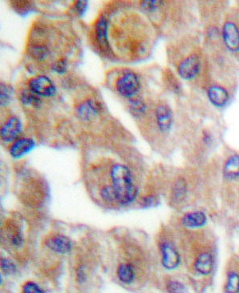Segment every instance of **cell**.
<instances>
[{
    "mask_svg": "<svg viewBox=\"0 0 239 293\" xmlns=\"http://www.w3.org/2000/svg\"><path fill=\"white\" fill-rule=\"evenodd\" d=\"M110 174L116 202L122 205H128L135 200L137 188L133 183L130 170L124 165L116 164L112 166Z\"/></svg>",
    "mask_w": 239,
    "mask_h": 293,
    "instance_id": "obj_1",
    "label": "cell"
},
{
    "mask_svg": "<svg viewBox=\"0 0 239 293\" xmlns=\"http://www.w3.org/2000/svg\"><path fill=\"white\" fill-rule=\"evenodd\" d=\"M141 86L137 74L133 71H128L119 77L116 82V90L122 95L130 97L135 95Z\"/></svg>",
    "mask_w": 239,
    "mask_h": 293,
    "instance_id": "obj_2",
    "label": "cell"
},
{
    "mask_svg": "<svg viewBox=\"0 0 239 293\" xmlns=\"http://www.w3.org/2000/svg\"><path fill=\"white\" fill-rule=\"evenodd\" d=\"M30 90L35 94L43 97H52L56 93V87L48 77L39 75L31 78L29 82Z\"/></svg>",
    "mask_w": 239,
    "mask_h": 293,
    "instance_id": "obj_3",
    "label": "cell"
},
{
    "mask_svg": "<svg viewBox=\"0 0 239 293\" xmlns=\"http://www.w3.org/2000/svg\"><path fill=\"white\" fill-rule=\"evenodd\" d=\"M201 68V61L199 56L192 55L184 59L178 67L180 76L184 79H192L199 74Z\"/></svg>",
    "mask_w": 239,
    "mask_h": 293,
    "instance_id": "obj_4",
    "label": "cell"
},
{
    "mask_svg": "<svg viewBox=\"0 0 239 293\" xmlns=\"http://www.w3.org/2000/svg\"><path fill=\"white\" fill-rule=\"evenodd\" d=\"M22 124L19 118L12 117L1 128V138L5 142L16 140L21 133Z\"/></svg>",
    "mask_w": 239,
    "mask_h": 293,
    "instance_id": "obj_5",
    "label": "cell"
},
{
    "mask_svg": "<svg viewBox=\"0 0 239 293\" xmlns=\"http://www.w3.org/2000/svg\"><path fill=\"white\" fill-rule=\"evenodd\" d=\"M223 38L226 46L231 52L239 51V31L237 26L231 22H227L223 28Z\"/></svg>",
    "mask_w": 239,
    "mask_h": 293,
    "instance_id": "obj_6",
    "label": "cell"
},
{
    "mask_svg": "<svg viewBox=\"0 0 239 293\" xmlns=\"http://www.w3.org/2000/svg\"><path fill=\"white\" fill-rule=\"evenodd\" d=\"M100 110H101L100 103L89 99L87 101L84 102L78 107L77 109V114L81 120L89 122L97 116Z\"/></svg>",
    "mask_w": 239,
    "mask_h": 293,
    "instance_id": "obj_7",
    "label": "cell"
},
{
    "mask_svg": "<svg viewBox=\"0 0 239 293\" xmlns=\"http://www.w3.org/2000/svg\"><path fill=\"white\" fill-rule=\"evenodd\" d=\"M162 264L167 269H175L181 263V257L176 250L168 244H163L161 248Z\"/></svg>",
    "mask_w": 239,
    "mask_h": 293,
    "instance_id": "obj_8",
    "label": "cell"
},
{
    "mask_svg": "<svg viewBox=\"0 0 239 293\" xmlns=\"http://www.w3.org/2000/svg\"><path fill=\"white\" fill-rule=\"evenodd\" d=\"M96 38L99 46L104 52H110V46L108 39V22L104 17L98 19L95 28Z\"/></svg>",
    "mask_w": 239,
    "mask_h": 293,
    "instance_id": "obj_9",
    "label": "cell"
},
{
    "mask_svg": "<svg viewBox=\"0 0 239 293\" xmlns=\"http://www.w3.org/2000/svg\"><path fill=\"white\" fill-rule=\"evenodd\" d=\"M46 245L52 251L59 254H67L72 249V242L67 236L63 235H56L49 238Z\"/></svg>",
    "mask_w": 239,
    "mask_h": 293,
    "instance_id": "obj_10",
    "label": "cell"
},
{
    "mask_svg": "<svg viewBox=\"0 0 239 293\" xmlns=\"http://www.w3.org/2000/svg\"><path fill=\"white\" fill-rule=\"evenodd\" d=\"M34 147H35V142L32 139H19L15 141L10 148V154L14 158L18 159L31 152Z\"/></svg>",
    "mask_w": 239,
    "mask_h": 293,
    "instance_id": "obj_11",
    "label": "cell"
},
{
    "mask_svg": "<svg viewBox=\"0 0 239 293\" xmlns=\"http://www.w3.org/2000/svg\"><path fill=\"white\" fill-rule=\"evenodd\" d=\"M156 120L159 129L163 132L167 131L172 124V114L167 106L161 105L156 110Z\"/></svg>",
    "mask_w": 239,
    "mask_h": 293,
    "instance_id": "obj_12",
    "label": "cell"
},
{
    "mask_svg": "<svg viewBox=\"0 0 239 293\" xmlns=\"http://www.w3.org/2000/svg\"><path fill=\"white\" fill-rule=\"evenodd\" d=\"M209 99L217 107L226 105L229 99V94L223 87L220 86H212L208 90Z\"/></svg>",
    "mask_w": 239,
    "mask_h": 293,
    "instance_id": "obj_13",
    "label": "cell"
},
{
    "mask_svg": "<svg viewBox=\"0 0 239 293\" xmlns=\"http://www.w3.org/2000/svg\"><path fill=\"white\" fill-rule=\"evenodd\" d=\"M195 268L200 274H210L213 269L212 257L209 253H202L196 259Z\"/></svg>",
    "mask_w": 239,
    "mask_h": 293,
    "instance_id": "obj_14",
    "label": "cell"
},
{
    "mask_svg": "<svg viewBox=\"0 0 239 293\" xmlns=\"http://www.w3.org/2000/svg\"><path fill=\"white\" fill-rule=\"evenodd\" d=\"M207 223V217L203 212L198 211L188 213L183 218V224L188 228H198L203 226Z\"/></svg>",
    "mask_w": 239,
    "mask_h": 293,
    "instance_id": "obj_15",
    "label": "cell"
},
{
    "mask_svg": "<svg viewBox=\"0 0 239 293\" xmlns=\"http://www.w3.org/2000/svg\"><path fill=\"white\" fill-rule=\"evenodd\" d=\"M224 175L228 179H236L239 177V156L233 155L226 161L224 166Z\"/></svg>",
    "mask_w": 239,
    "mask_h": 293,
    "instance_id": "obj_16",
    "label": "cell"
},
{
    "mask_svg": "<svg viewBox=\"0 0 239 293\" xmlns=\"http://www.w3.org/2000/svg\"><path fill=\"white\" fill-rule=\"evenodd\" d=\"M117 276L119 280L124 284H130L135 278V272L133 265L122 264L117 269Z\"/></svg>",
    "mask_w": 239,
    "mask_h": 293,
    "instance_id": "obj_17",
    "label": "cell"
},
{
    "mask_svg": "<svg viewBox=\"0 0 239 293\" xmlns=\"http://www.w3.org/2000/svg\"><path fill=\"white\" fill-rule=\"evenodd\" d=\"M172 199L175 202H181L184 200L187 193L186 181L178 179L172 188Z\"/></svg>",
    "mask_w": 239,
    "mask_h": 293,
    "instance_id": "obj_18",
    "label": "cell"
},
{
    "mask_svg": "<svg viewBox=\"0 0 239 293\" xmlns=\"http://www.w3.org/2000/svg\"><path fill=\"white\" fill-rule=\"evenodd\" d=\"M20 99H21L22 103L27 106H33V107H37L40 105V103H41L39 97L31 90H23L21 93V95H20Z\"/></svg>",
    "mask_w": 239,
    "mask_h": 293,
    "instance_id": "obj_19",
    "label": "cell"
},
{
    "mask_svg": "<svg viewBox=\"0 0 239 293\" xmlns=\"http://www.w3.org/2000/svg\"><path fill=\"white\" fill-rule=\"evenodd\" d=\"M225 291L228 293H237L239 291V275L236 272H230L228 275Z\"/></svg>",
    "mask_w": 239,
    "mask_h": 293,
    "instance_id": "obj_20",
    "label": "cell"
},
{
    "mask_svg": "<svg viewBox=\"0 0 239 293\" xmlns=\"http://www.w3.org/2000/svg\"><path fill=\"white\" fill-rule=\"evenodd\" d=\"M0 87H1V90H0L1 91V94H0L1 106H7L11 102V99L13 95V90L11 86L5 83L0 84Z\"/></svg>",
    "mask_w": 239,
    "mask_h": 293,
    "instance_id": "obj_21",
    "label": "cell"
},
{
    "mask_svg": "<svg viewBox=\"0 0 239 293\" xmlns=\"http://www.w3.org/2000/svg\"><path fill=\"white\" fill-rule=\"evenodd\" d=\"M31 56L34 59H45L47 56L48 50L46 46H42V45H37V46H33L30 51Z\"/></svg>",
    "mask_w": 239,
    "mask_h": 293,
    "instance_id": "obj_22",
    "label": "cell"
},
{
    "mask_svg": "<svg viewBox=\"0 0 239 293\" xmlns=\"http://www.w3.org/2000/svg\"><path fill=\"white\" fill-rule=\"evenodd\" d=\"M101 198L107 202H116V196L113 187L105 186L101 192Z\"/></svg>",
    "mask_w": 239,
    "mask_h": 293,
    "instance_id": "obj_23",
    "label": "cell"
},
{
    "mask_svg": "<svg viewBox=\"0 0 239 293\" xmlns=\"http://www.w3.org/2000/svg\"><path fill=\"white\" fill-rule=\"evenodd\" d=\"M1 268L3 272L6 275H12L16 273V266L11 260L4 258L1 260Z\"/></svg>",
    "mask_w": 239,
    "mask_h": 293,
    "instance_id": "obj_24",
    "label": "cell"
},
{
    "mask_svg": "<svg viewBox=\"0 0 239 293\" xmlns=\"http://www.w3.org/2000/svg\"><path fill=\"white\" fill-rule=\"evenodd\" d=\"M163 4L161 1H143L141 3V7H142L143 9L145 10L147 12H153L155 10L157 9L158 8L160 7V5Z\"/></svg>",
    "mask_w": 239,
    "mask_h": 293,
    "instance_id": "obj_25",
    "label": "cell"
},
{
    "mask_svg": "<svg viewBox=\"0 0 239 293\" xmlns=\"http://www.w3.org/2000/svg\"><path fill=\"white\" fill-rule=\"evenodd\" d=\"M130 105H131V111L133 114H141L145 111V106L144 103L140 100H132V102H130Z\"/></svg>",
    "mask_w": 239,
    "mask_h": 293,
    "instance_id": "obj_26",
    "label": "cell"
},
{
    "mask_svg": "<svg viewBox=\"0 0 239 293\" xmlns=\"http://www.w3.org/2000/svg\"><path fill=\"white\" fill-rule=\"evenodd\" d=\"M52 69L53 71L58 73V74H63L66 72L67 69V63L66 59H59L57 62L53 63L52 66Z\"/></svg>",
    "mask_w": 239,
    "mask_h": 293,
    "instance_id": "obj_27",
    "label": "cell"
},
{
    "mask_svg": "<svg viewBox=\"0 0 239 293\" xmlns=\"http://www.w3.org/2000/svg\"><path fill=\"white\" fill-rule=\"evenodd\" d=\"M23 292L24 293H38L42 292V290L33 282H27V284L23 286Z\"/></svg>",
    "mask_w": 239,
    "mask_h": 293,
    "instance_id": "obj_28",
    "label": "cell"
},
{
    "mask_svg": "<svg viewBox=\"0 0 239 293\" xmlns=\"http://www.w3.org/2000/svg\"><path fill=\"white\" fill-rule=\"evenodd\" d=\"M184 286L178 281L169 282L167 290L170 292H182L184 291Z\"/></svg>",
    "mask_w": 239,
    "mask_h": 293,
    "instance_id": "obj_29",
    "label": "cell"
},
{
    "mask_svg": "<svg viewBox=\"0 0 239 293\" xmlns=\"http://www.w3.org/2000/svg\"><path fill=\"white\" fill-rule=\"evenodd\" d=\"M87 4L86 1H77L74 4V8L79 15H82L87 9Z\"/></svg>",
    "mask_w": 239,
    "mask_h": 293,
    "instance_id": "obj_30",
    "label": "cell"
},
{
    "mask_svg": "<svg viewBox=\"0 0 239 293\" xmlns=\"http://www.w3.org/2000/svg\"><path fill=\"white\" fill-rule=\"evenodd\" d=\"M157 203V198L155 196H148L143 200L144 207H152Z\"/></svg>",
    "mask_w": 239,
    "mask_h": 293,
    "instance_id": "obj_31",
    "label": "cell"
},
{
    "mask_svg": "<svg viewBox=\"0 0 239 293\" xmlns=\"http://www.w3.org/2000/svg\"><path fill=\"white\" fill-rule=\"evenodd\" d=\"M77 279H78V281L81 283V284L86 281V272H85V269H84L83 267H80L79 269H78V272H77Z\"/></svg>",
    "mask_w": 239,
    "mask_h": 293,
    "instance_id": "obj_32",
    "label": "cell"
}]
</instances>
